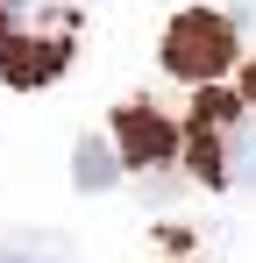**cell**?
Instances as JSON below:
<instances>
[{"instance_id": "cell-1", "label": "cell", "mask_w": 256, "mask_h": 263, "mask_svg": "<svg viewBox=\"0 0 256 263\" xmlns=\"http://www.w3.org/2000/svg\"><path fill=\"white\" fill-rule=\"evenodd\" d=\"M79 36L71 0H0V79L14 86H43L64 71Z\"/></svg>"}, {"instance_id": "cell-2", "label": "cell", "mask_w": 256, "mask_h": 263, "mask_svg": "<svg viewBox=\"0 0 256 263\" xmlns=\"http://www.w3.org/2000/svg\"><path fill=\"white\" fill-rule=\"evenodd\" d=\"M228 64H235V29H228L221 14L192 7V14L171 22V36H164V71H171V79L207 86V79H221Z\"/></svg>"}, {"instance_id": "cell-3", "label": "cell", "mask_w": 256, "mask_h": 263, "mask_svg": "<svg viewBox=\"0 0 256 263\" xmlns=\"http://www.w3.org/2000/svg\"><path fill=\"white\" fill-rule=\"evenodd\" d=\"M235 107H242V100H228V92H207V100L192 107L185 149H192V171H199V178H221V149H228V128L242 121Z\"/></svg>"}, {"instance_id": "cell-4", "label": "cell", "mask_w": 256, "mask_h": 263, "mask_svg": "<svg viewBox=\"0 0 256 263\" xmlns=\"http://www.w3.org/2000/svg\"><path fill=\"white\" fill-rule=\"evenodd\" d=\"M114 135H121V157L128 164H164L171 149H178V135H171V121L157 114V107H121V121H114Z\"/></svg>"}, {"instance_id": "cell-5", "label": "cell", "mask_w": 256, "mask_h": 263, "mask_svg": "<svg viewBox=\"0 0 256 263\" xmlns=\"http://www.w3.org/2000/svg\"><path fill=\"white\" fill-rule=\"evenodd\" d=\"M221 185H256V121H235V128H228V149H221Z\"/></svg>"}, {"instance_id": "cell-6", "label": "cell", "mask_w": 256, "mask_h": 263, "mask_svg": "<svg viewBox=\"0 0 256 263\" xmlns=\"http://www.w3.org/2000/svg\"><path fill=\"white\" fill-rule=\"evenodd\" d=\"M71 178H79L85 192H107V185H114V149L85 135V142H79V157H71Z\"/></svg>"}, {"instance_id": "cell-7", "label": "cell", "mask_w": 256, "mask_h": 263, "mask_svg": "<svg viewBox=\"0 0 256 263\" xmlns=\"http://www.w3.org/2000/svg\"><path fill=\"white\" fill-rule=\"evenodd\" d=\"M0 263H64V249H57V242H43V235H22V242H7V249H0Z\"/></svg>"}, {"instance_id": "cell-8", "label": "cell", "mask_w": 256, "mask_h": 263, "mask_svg": "<svg viewBox=\"0 0 256 263\" xmlns=\"http://www.w3.org/2000/svg\"><path fill=\"white\" fill-rule=\"evenodd\" d=\"M242 107H256V64L242 71Z\"/></svg>"}]
</instances>
